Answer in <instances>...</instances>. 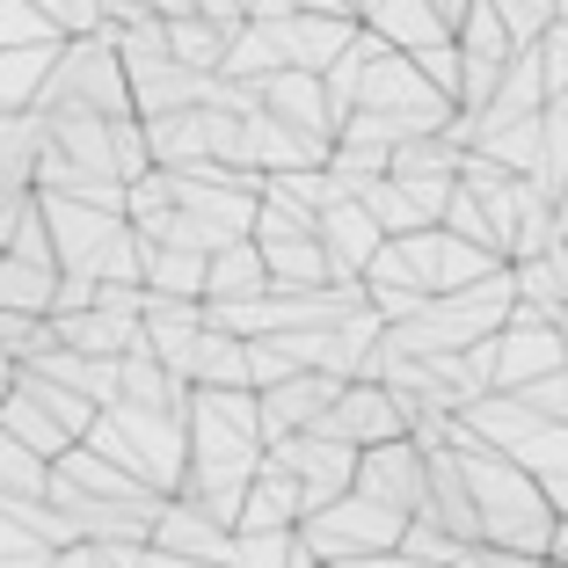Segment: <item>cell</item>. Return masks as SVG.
Listing matches in <instances>:
<instances>
[{
  "label": "cell",
  "mask_w": 568,
  "mask_h": 568,
  "mask_svg": "<svg viewBox=\"0 0 568 568\" xmlns=\"http://www.w3.org/2000/svg\"><path fill=\"white\" fill-rule=\"evenodd\" d=\"M270 44H277L284 73H328L343 51H351L357 22L351 16H284V22H263Z\"/></svg>",
  "instance_id": "obj_8"
},
{
  "label": "cell",
  "mask_w": 568,
  "mask_h": 568,
  "mask_svg": "<svg viewBox=\"0 0 568 568\" xmlns=\"http://www.w3.org/2000/svg\"><path fill=\"white\" fill-rule=\"evenodd\" d=\"M270 277H263V255L255 241H234V248L204 255V300H263Z\"/></svg>",
  "instance_id": "obj_16"
},
{
  "label": "cell",
  "mask_w": 568,
  "mask_h": 568,
  "mask_svg": "<svg viewBox=\"0 0 568 568\" xmlns=\"http://www.w3.org/2000/svg\"><path fill=\"white\" fill-rule=\"evenodd\" d=\"M554 343H561V357H568V306L554 314Z\"/></svg>",
  "instance_id": "obj_25"
},
{
  "label": "cell",
  "mask_w": 568,
  "mask_h": 568,
  "mask_svg": "<svg viewBox=\"0 0 568 568\" xmlns=\"http://www.w3.org/2000/svg\"><path fill=\"white\" fill-rule=\"evenodd\" d=\"M343 568H416V561H408V554H394V547H386V554H357V561H343Z\"/></svg>",
  "instance_id": "obj_23"
},
{
  "label": "cell",
  "mask_w": 568,
  "mask_h": 568,
  "mask_svg": "<svg viewBox=\"0 0 568 568\" xmlns=\"http://www.w3.org/2000/svg\"><path fill=\"white\" fill-rule=\"evenodd\" d=\"M532 59H539V88H547V95H568V16L547 22V37L532 44Z\"/></svg>",
  "instance_id": "obj_21"
},
{
  "label": "cell",
  "mask_w": 568,
  "mask_h": 568,
  "mask_svg": "<svg viewBox=\"0 0 568 568\" xmlns=\"http://www.w3.org/2000/svg\"><path fill=\"white\" fill-rule=\"evenodd\" d=\"M503 16V30H510V44L518 51H532L539 37H547V22H554V0H488Z\"/></svg>",
  "instance_id": "obj_19"
},
{
  "label": "cell",
  "mask_w": 568,
  "mask_h": 568,
  "mask_svg": "<svg viewBox=\"0 0 568 568\" xmlns=\"http://www.w3.org/2000/svg\"><path fill=\"white\" fill-rule=\"evenodd\" d=\"M539 568H554V561H539Z\"/></svg>",
  "instance_id": "obj_26"
},
{
  "label": "cell",
  "mask_w": 568,
  "mask_h": 568,
  "mask_svg": "<svg viewBox=\"0 0 568 568\" xmlns=\"http://www.w3.org/2000/svg\"><path fill=\"white\" fill-rule=\"evenodd\" d=\"M146 547L183 554V561H197V568H226V561H234V532H226V525H212L197 503H183V496L161 503V518H153V539H146Z\"/></svg>",
  "instance_id": "obj_9"
},
{
  "label": "cell",
  "mask_w": 568,
  "mask_h": 568,
  "mask_svg": "<svg viewBox=\"0 0 568 568\" xmlns=\"http://www.w3.org/2000/svg\"><path fill=\"white\" fill-rule=\"evenodd\" d=\"M547 110V88H539V59L532 51H510V67H503L496 95H488V110L474 118V132H496V124H525Z\"/></svg>",
  "instance_id": "obj_14"
},
{
  "label": "cell",
  "mask_w": 568,
  "mask_h": 568,
  "mask_svg": "<svg viewBox=\"0 0 568 568\" xmlns=\"http://www.w3.org/2000/svg\"><path fill=\"white\" fill-rule=\"evenodd\" d=\"M335 394H343V379H328V372H292L284 386L255 394V430H263V445L314 430V423L328 416V402H335Z\"/></svg>",
  "instance_id": "obj_6"
},
{
  "label": "cell",
  "mask_w": 568,
  "mask_h": 568,
  "mask_svg": "<svg viewBox=\"0 0 568 568\" xmlns=\"http://www.w3.org/2000/svg\"><path fill=\"white\" fill-rule=\"evenodd\" d=\"M234 532H300V481L263 459V467H255V481L241 488Z\"/></svg>",
  "instance_id": "obj_11"
},
{
  "label": "cell",
  "mask_w": 568,
  "mask_h": 568,
  "mask_svg": "<svg viewBox=\"0 0 568 568\" xmlns=\"http://www.w3.org/2000/svg\"><path fill=\"white\" fill-rule=\"evenodd\" d=\"M430 8H437V22H445V30H452L459 16H467V0H430Z\"/></svg>",
  "instance_id": "obj_24"
},
{
  "label": "cell",
  "mask_w": 568,
  "mask_h": 568,
  "mask_svg": "<svg viewBox=\"0 0 568 568\" xmlns=\"http://www.w3.org/2000/svg\"><path fill=\"white\" fill-rule=\"evenodd\" d=\"M255 102H263V118L292 124L300 139L335 146V102H328V88H321V73H270V81L255 88Z\"/></svg>",
  "instance_id": "obj_7"
},
{
  "label": "cell",
  "mask_w": 568,
  "mask_h": 568,
  "mask_svg": "<svg viewBox=\"0 0 568 568\" xmlns=\"http://www.w3.org/2000/svg\"><path fill=\"white\" fill-rule=\"evenodd\" d=\"M459 568H539V561H532V554H503V547H467Z\"/></svg>",
  "instance_id": "obj_22"
},
{
  "label": "cell",
  "mask_w": 568,
  "mask_h": 568,
  "mask_svg": "<svg viewBox=\"0 0 568 568\" xmlns=\"http://www.w3.org/2000/svg\"><path fill=\"white\" fill-rule=\"evenodd\" d=\"M314 437H335V445H351V452H372V445H394V437H408V416H402V402H394L386 386L351 379V386L328 402V416L314 423Z\"/></svg>",
  "instance_id": "obj_3"
},
{
  "label": "cell",
  "mask_w": 568,
  "mask_h": 568,
  "mask_svg": "<svg viewBox=\"0 0 568 568\" xmlns=\"http://www.w3.org/2000/svg\"><path fill=\"white\" fill-rule=\"evenodd\" d=\"M459 161H467V153L437 132V139H408V146H394V153H386V175H394V183H459Z\"/></svg>",
  "instance_id": "obj_17"
},
{
  "label": "cell",
  "mask_w": 568,
  "mask_h": 568,
  "mask_svg": "<svg viewBox=\"0 0 568 568\" xmlns=\"http://www.w3.org/2000/svg\"><path fill=\"white\" fill-rule=\"evenodd\" d=\"M351 110H379V118H423V124H452V102H437L423 88V73L408 67L402 51H379L357 81V102Z\"/></svg>",
  "instance_id": "obj_4"
},
{
  "label": "cell",
  "mask_w": 568,
  "mask_h": 568,
  "mask_svg": "<svg viewBox=\"0 0 568 568\" xmlns=\"http://www.w3.org/2000/svg\"><path fill=\"white\" fill-rule=\"evenodd\" d=\"M226 37H234V30H219V22H204V16H175V22H161L168 59H175L183 73H204V81H212L219 59H226Z\"/></svg>",
  "instance_id": "obj_15"
},
{
  "label": "cell",
  "mask_w": 568,
  "mask_h": 568,
  "mask_svg": "<svg viewBox=\"0 0 568 568\" xmlns=\"http://www.w3.org/2000/svg\"><path fill=\"white\" fill-rule=\"evenodd\" d=\"M510 467H525V481L547 496V510L568 518V423H539V430L510 452Z\"/></svg>",
  "instance_id": "obj_13"
},
{
  "label": "cell",
  "mask_w": 568,
  "mask_h": 568,
  "mask_svg": "<svg viewBox=\"0 0 568 568\" xmlns=\"http://www.w3.org/2000/svg\"><path fill=\"white\" fill-rule=\"evenodd\" d=\"M357 30L365 37H379L386 51H423V44H437V37H452L445 22H437V8L430 0H372L365 16H357Z\"/></svg>",
  "instance_id": "obj_12"
},
{
  "label": "cell",
  "mask_w": 568,
  "mask_h": 568,
  "mask_svg": "<svg viewBox=\"0 0 568 568\" xmlns=\"http://www.w3.org/2000/svg\"><path fill=\"white\" fill-rule=\"evenodd\" d=\"M510 402H518L525 416H539V423H568V372H547V379L518 386Z\"/></svg>",
  "instance_id": "obj_20"
},
{
  "label": "cell",
  "mask_w": 568,
  "mask_h": 568,
  "mask_svg": "<svg viewBox=\"0 0 568 568\" xmlns=\"http://www.w3.org/2000/svg\"><path fill=\"white\" fill-rule=\"evenodd\" d=\"M270 467H284L292 481H300V518H314V510H328L335 496H351V474H357V452L335 445V437H277V445H263Z\"/></svg>",
  "instance_id": "obj_2"
},
{
  "label": "cell",
  "mask_w": 568,
  "mask_h": 568,
  "mask_svg": "<svg viewBox=\"0 0 568 568\" xmlns=\"http://www.w3.org/2000/svg\"><path fill=\"white\" fill-rule=\"evenodd\" d=\"M226 568H314L292 532H234V561Z\"/></svg>",
  "instance_id": "obj_18"
},
{
  "label": "cell",
  "mask_w": 568,
  "mask_h": 568,
  "mask_svg": "<svg viewBox=\"0 0 568 568\" xmlns=\"http://www.w3.org/2000/svg\"><path fill=\"white\" fill-rule=\"evenodd\" d=\"M452 467H459V481H467V503H474V525H481V547H503V554H532V561H547V532H554V510L547 496H539L532 481H525V467H510L503 452L474 445V437H459V423H452Z\"/></svg>",
  "instance_id": "obj_1"
},
{
  "label": "cell",
  "mask_w": 568,
  "mask_h": 568,
  "mask_svg": "<svg viewBox=\"0 0 568 568\" xmlns=\"http://www.w3.org/2000/svg\"><path fill=\"white\" fill-rule=\"evenodd\" d=\"M351 496L379 503V510H394V518H416V503H423V452L408 445V437H394V445H372V452H357Z\"/></svg>",
  "instance_id": "obj_5"
},
{
  "label": "cell",
  "mask_w": 568,
  "mask_h": 568,
  "mask_svg": "<svg viewBox=\"0 0 568 568\" xmlns=\"http://www.w3.org/2000/svg\"><path fill=\"white\" fill-rule=\"evenodd\" d=\"M314 241H321V255H328L335 284H357V277H365V263L386 248L379 226H372V219L357 212V204H328V212L314 219Z\"/></svg>",
  "instance_id": "obj_10"
}]
</instances>
